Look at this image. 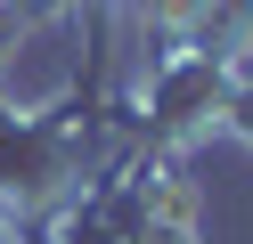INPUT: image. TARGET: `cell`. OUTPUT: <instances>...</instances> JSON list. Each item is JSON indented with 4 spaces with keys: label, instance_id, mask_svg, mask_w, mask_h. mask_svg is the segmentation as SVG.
Instances as JSON below:
<instances>
[{
    "label": "cell",
    "instance_id": "cell-2",
    "mask_svg": "<svg viewBox=\"0 0 253 244\" xmlns=\"http://www.w3.org/2000/svg\"><path fill=\"white\" fill-rule=\"evenodd\" d=\"M237 73H245V65L212 57V49H196V41L164 49V65L147 73V98H139V106H147V114H139V139L180 155L188 139L220 130V122H229V90H237Z\"/></svg>",
    "mask_w": 253,
    "mask_h": 244
},
{
    "label": "cell",
    "instance_id": "cell-3",
    "mask_svg": "<svg viewBox=\"0 0 253 244\" xmlns=\"http://www.w3.org/2000/svg\"><path fill=\"white\" fill-rule=\"evenodd\" d=\"M229 130H237V139L253 146V65L237 73V90H229Z\"/></svg>",
    "mask_w": 253,
    "mask_h": 244
},
{
    "label": "cell",
    "instance_id": "cell-1",
    "mask_svg": "<svg viewBox=\"0 0 253 244\" xmlns=\"http://www.w3.org/2000/svg\"><path fill=\"white\" fill-rule=\"evenodd\" d=\"M90 98L66 106H0V220H49L90 179Z\"/></svg>",
    "mask_w": 253,
    "mask_h": 244
}]
</instances>
